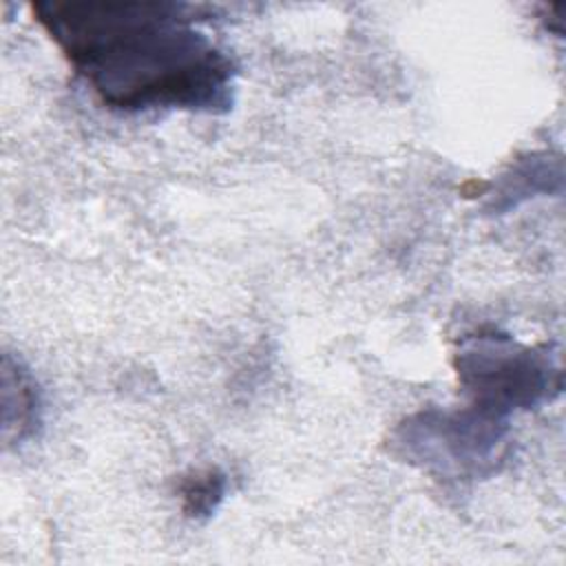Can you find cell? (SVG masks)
Here are the masks:
<instances>
[{
	"label": "cell",
	"mask_w": 566,
	"mask_h": 566,
	"mask_svg": "<svg viewBox=\"0 0 566 566\" xmlns=\"http://www.w3.org/2000/svg\"><path fill=\"white\" fill-rule=\"evenodd\" d=\"M35 20L111 108L232 106V60L195 27L186 4L139 0H44Z\"/></svg>",
	"instance_id": "cell-1"
},
{
	"label": "cell",
	"mask_w": 566,
	"mask_h": 566,
	"mask_svg": "<svg viewBox=\"0 0 566 566\" xmlns=\"http://www.w3.org/2000/svg\"><path fill=\"white\" fill-rule=\"evenodd\" d=\"M458 369L475 405L497 416L528 407L559 387V371L551 358L495 334L473 338L460 352Z\"/></svg>",
	"instance_id": "cell-2"
},
{
	"label": "cell",
	"mask_w": 566,
	"mask_h": 566,
	"mask_svg": "<svg viewBox=\"0 0 566 566\" xmlns=\"http://www.w3.org/2000/svg\"><path fill=\"white\" fill-rule=\"evenodd\" d=\"M40 424V396L33 378L20 363H2V436L20 442Z\"/></svg>",
	"instance_id": "cell-3"
},
{
	"label": "cell",
	"mask_w": 566,
	"mask_h": 566,
	"mask_svg": "<svg viewBox=\"0 0 566 566\" xmlns=\"http://www.w3.org/2000/svg\"><path fill=\"white\" fill-rule=\"evenodd\" d=\"M221 493H223L221 475H214L212 471H208L203 475H195V480H190L184 489L186 509L195 515L208 513L221 500Z\"/></svg>",
	"instance_id": "cell-4"
}]
</instances>
